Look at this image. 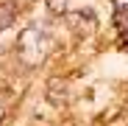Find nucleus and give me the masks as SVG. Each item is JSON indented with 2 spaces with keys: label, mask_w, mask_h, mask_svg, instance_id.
Here are the masks:
<instances>
[{
  "label": "nucleus",
  "mask_w": 128,
  "mask_h": 126,
  "mask_svg": "<svg viewBox=\"0 0 128 126\" xmlns=\"http://www.w3.org/2000/svg\"><path fill=\"white\" fill-rule=\"evenodd\" d=\"M122 36H125V48H128V31H125V34H122Z\"/></svg>",
  "instance_id": "423d86ee"
},
{
  "label": "nucleus",
  "mask_w": 128,
  "mask_h": 126,
  "mask_svg": "<svg viewBox=\"0 0 128 126\" xmlns=\"http://www.w3.org/2000/svg\"><path fill=\"white\" fill-rule=\"evenodd\" d=\"M48 98H50V104L61 107V104L67 101V87H64L58 78H53V81H50V87H48Z\"/></svg>",
  "instance_id": "7ed1b4c3"
},
{
  "label": "nucleus",
  "mask_w": 128,
  "mask_h": 126,
  "mask_svg": "<svg viewBox=\"0 0 128 126\" xmlns=\"http://www.w3.org/2000/svg\"><path fill=\"white\" fill-rule=\"evenodd\" d=\"M0 118H3V104H0Z\"/></svg>",
  "instance_id": "0eeeda50"
},
{
  "label": "nucleus",
  "mask_w": 128,
  "mask_h": 126,
  "mask_svg": "<svg viewBox=\"0 0 128 126\" xmlns=\"http://www.w3.org/2000/svg\"><path fill=\"white\" fill-rule=\"evenodd\" d=\"M114 20L117 23L128 20V0H114Z\"/></svg>",
  "instance_id": "20e7f679"
},
{
  "label": "nucleus",
  "mask_w": 128,
  "mask_h": 126,
  "mask_svg": "<svg viewBox=\"0 0 128 126\" xmlns=\"http://www.w3.org/2000/svg\"><path fill=\"white\" fill-rule=\"evenodd\" d=\"M48 48H50V36L39 25H28L20 34V39H17V53H20V59H22L25 65H39V62L45 59Z\"/></svg>",
  "instance_id": "f257e3e1"
},
{
  "label": "nucleus",
  "mask_w": 128,
  "mask_h": 126,
  "mask_svg": "<svg viewBox=\"0 0 128 126\" xmlns=\"http://www.w3.org/2000/svg\"><path fill=\"white\" fill-rule=\"evenodd\" d=\"M48 6H50V11H64L67 9V0H48Z\"/></svg>",
  "instance_id": "39448f33"
},
{
  "label": "nucleus",
  "mask_w": 128,
  "mask_h": 126,
  "mask_svg": "<svg viewBox=\"0 0 128 126\" xmlns=\"http://www.w3.org/2000/svg\"><path fill=\"white\" fill-rule=\"evenodd\" d=\"M17 17V3L14 0H0V31L8 28Z\"/></svg>",
  "instance_id": "f03ea898"
}]
</instances>
